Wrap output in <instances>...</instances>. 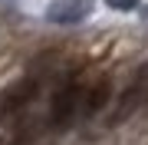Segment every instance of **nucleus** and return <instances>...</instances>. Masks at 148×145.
Returning <instances> with one entry per match:
<instances>
[{"mask_svg":"<svg viewBox=\"0 0 148 145\" xmlns=\"http://www.w3.org/2000/svg\"><path fill=\"white\" fill-rule=\"evenodd\" d=\"M92 7H95L92 0H53L46 7V20L56 27H73L92 13Z\"/></svg>","mask_w":148,"mask_h":145,"instance_id":"obj_2","label":"nucleus"},{"mask_svg":"<svg viewBox=\"0 0 148 145\" xmlns=\"http://www.w3.org/2000/svg\"><path fill=\"white\" fill-rule=\"evenodd\" d=\"M82 96H86V86H82L79 73H73L63 86L56 89V96H53V106H49V125H53V129H66V125L82 112Z\"/></svg>","mask_w":148,"mask_h":145,"instance_id":"obj_1","label":"nucleus"},{"mask_svg":"<svg viewBox=\"0 0 148 145\" xmlns=\"http://www.w3.org/2000/svg\"><path fill=\"white\" fill-rule=\"evenodd\" d=\"M36 92H40V82L33 79V76L13 82V86L0 96V112H20V109H27L30 102L36 99Z\"/></svg>","mask_w":148,"mask_h":145,"instance_id":"obj_3","label":"nucleus"},{"mask_svg":"<svg viewBox=\"0 0 148 145\" xmlns=\"http://www.w3.org/2000/svg\"><path fill=\"white\" fill-rule=\"evenodd\" d=\"M106 3L112 7V10H135L138 0H106Z\"/></svg>","mask_w":148,"mask_h":145,"instance_id":"obj_6","label":"nucleus"},{"mask_svg":"<svg viewBox=\"0 0 148 145\" xmlns=\"http://www.w3.org/2000/svg\"><path fill=\"white\" fill-rule=\"evenodd\" d=\"M142 99H148V73H142V79H135L132 86L119 96V106H115V112H112V122H125V119L142 106Z\"/></svg>","mask_w":148,"mask_h":145,"instance_id":"obj_4","label":"nucleus"},{"mask_svg":"<svg viewBox=\"0 0 148 145\" xmlns=\"http://www.w3.org/2000/svg\"><path fill=\"white\" fill-rule=\"evenodd\" d=\"M112 96V79L109 76H102L99 82H92V86H86V96H82V112L86 115H95L106 109V102Z\"/></svg>","mask_w":148,"mask_h":145,"instance_id":"obj_5","label":"nucleus"}]
</instances>
